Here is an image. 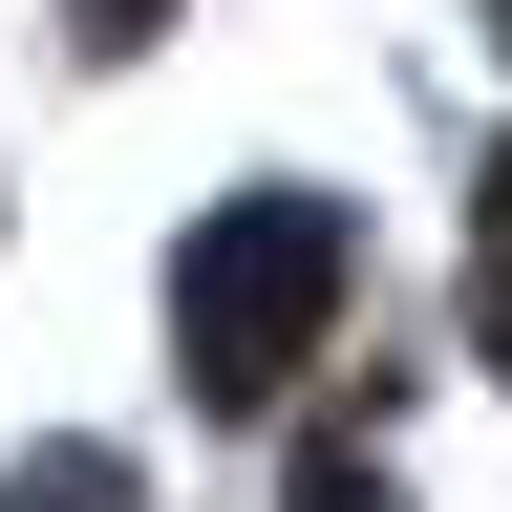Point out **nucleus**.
Here are the masks:
<instances>
[{"label": "nucleus", "instance_id": "obj_1", "mask_svg": "<svg viewBox=\"0 0 512 512\" xmlns=\"http://www.w3.org/2000/svg\"><path fill=\"white\" fill-rule=\"evenodd\" d=\"M342 299H363L342 192H235V214H192V256H171V363H192V406H278Z\"/></svg>", "mask_w": 512, "mask_h": 512}, {"label": "nucleus", "instance_id": "obj_5", "mask_svg": "<svg viewBox=\"0 0 512 512\" xmlns=\"http://www.w3.org/2000/svg\"><path fill=\"white\" fill-rule=\"evenodd\" d=\"M64 22H86V43H150V22H171V0H64Z\"/></svg>", "mask_w": 512, "mask_h": 512}, {"label": "nucleus", "instance_id": "obj_2", "mask_svg": "<svg viewBox=\"0 0 512 512\" xmlns=\"http://www.w3.org/2000/svg\"><path fill=\"white\" fill-rule=\"evenodd\" d=\"M0 512H128V470H107V448H43V470L0 491Z\"/></svg>", "mask_w": 512, "mask_h": 512}, {"label": "nucleus", "instance_id": "obj_4", "mask_svg": "<svg viewBox=\"0 0 512 512\" xmlns=\"http://www.w3.org/2000/svg\"><path fill=\"white\" fill-rule=\"evenodd\" d=\"M470 342H491V384H512V235H491V278H470Z\"/></svg>", "mask_w": 512, "mask_h": 512}, {"label": "nucleus", "instance_id": "obj_3", "mask_svg": "<svg viewBox=\"0 0 512 512\" xmlns=\"http://www.w3.org/2000/svg\"><path fill=\"white\" fill-rule=\"evenodd\" d=\"M299 512H406V491H384L363 448H299Z\"/></svg>", "mask_w": 512, "mask_h": 512}, {"label": "nucleus", "instance_id": "obj_7", "mask_svg": "<svg viewBox=\"0 0 512 512\" xmlns=\"http://www.w3.org/2000/svg\"><path fill=\"white\" fill-rule=\"evenodd\" d=\"M491 43H512V0H491Z\"/></svg>", "mask_w": 512, "mask_h": 512}, {"label": "nucleus", "instance_id": "obj_6", "mask_svg": "<svg viewBox=\"0 0 512 512\" xmlns=\"http://www.w3.org/2000/svg\"><path fill=\"white\" fill-rule=\"evenodd\" d=\"M491 235H512V150H491Z\"/></svg>", "mask_w": 512, "mask_h": 512}]
</instances>
